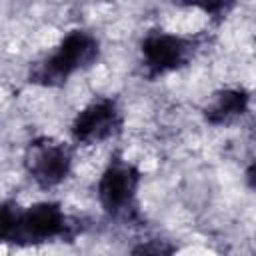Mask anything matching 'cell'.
<instances>
[{
  "label": "cell",
  "instance_id": "cell-1",
  "mask_svg": "<svg viewBox=\"0 0 256 256\" xmlns=\"http://www.w3.org/2000/svg\"><path fill=\"white\" fill-rule=\"evenodd\" d=\"M70 228L72 222L58 202H36L28 208H18L14 202H4L2 206L0 234L6 244H44L64 238Z\"/></svg>",
  "mask_w": 256,
  "mask_h": 256
},
{
  "label": "cell",
  "instance_id": "cell-2",
  "mask_svg": "<svg viewBox=\"0 0 256 256\" xmlns=\"http://www.w3.org/2000/svg\"><path fill=\"white\" fill-rule=\"evenodd\" d=\"M100 54L98 40L86 30H70L60 44L30 70V82L60 86L72 74L90 68Z\"/></svg>",
  "mask_w": 256,
  "mask_h": 256
},
{
  "label": "cell",
  "instance_id": "cell-3",
  "mask_svg": "<svg viewBox=\"0 0 256 256\" xmlns=\"http://www.w3.org/2000/svg\"><path fill=\"white\" fill-rule=\"evenodd\" d=\"M140 186V172L128 160L114 156L98 180V200L106 214L120 220L136 216V194Z\"/></svg>",
  "mask_w": 256,
  "mask_h": 256
},
{
  "label": "cell",
  "instance_id": "cell-4",
  "mask_svg": "<svg viewBox=\"0 0 256 256\" xmlns=\"http://www.w3.org/2000/svg\"><path fill=\"white\" fill-rule=\"evenodd\" d=\"M24 166L28 176L40 188H52L68 178L72 168V152L60 140L46 136L34 138L26 148Z\"/></svg>",
  "mask_w": 256,
  "mask_h": 256
},
{
  "label": "cell",
  "instance_id": "cell-5",
  "mask_svg": "<svg viewBox=\"0 0 256 256\" xmlns=\"http://www.w3.org/2000/svg\"><path fill=\"white\" fill-rule=\"evenodd\" d=\"M140 52L148 76H162L186 66L192 58L194 48L192 42L182 36L156 30L144 36Z\"/></svg>",
  "mask_w": 256,
  "mask_h": 256
},
{
  "label": "cell",
  "instance_id": "cell-6",
  "mask_svg": "<svg viewBox=\"0 0 256 256\" xmlns=\"http://www.w3.org/2000/svg\"><path fill=\"white\" fill-rule=\"evenodd\" d=\"M122 128V114L114 100L98 98L86 104L72 120L70 132L78 144H100L116 136Z\"/></svg>",
  "mask_w": 256,
  "mask_h": 256
},
{
  "label": "cell",
  "instance_id": "cell-7",
  "mask_svg": "<svg viewBox=\"0 0 256 256\" xmlns=\"http://www.w3.org/2000/svg\"><path fill=\"white\" fill-rule=\"evenodd\" d=\"M250 96L242 88H224L212 96L208 106L204 108V118L206 122L214 126H226L238 120L240 116L246 114L248 110Z\"/></svg>",
  "mask_w": 256,
  "mask_h": 256
},
{
  "label": "cell",
  "instance_id": "cell-8",
  "mask_svg": "<svg viewBox=\"0 0 256 256\" xmlns=\"http://www.w3.org/2000/svg\"><path fill=\"white\" fill-rule=\"evenodd\" d=\"M130 256H176V246L164 238H150L136 244Z\"/></svg>",
  "mask_w": 256,
  "mask_h": 256
},
{
  "label": "cell",
  "instance_id": "cell-9",
  "mask_svg": "<svg viewBox=\"0 0 256 256\" xmlns=\"http://www.w3.org/2000/svg\"><path fill=\"white\" fill-rule=\"evenodd\" d=\"M230 8H232V4H224V2H220V4H208V6H202V10H206L208 14H216V12H220V16H224ZM216 16H218V14H216Z\"/></svg>",
  "mask_w": 256,
  "mask_h": 256
},
{
  "label": "cell",
  "instance_id": "cell-10",
  "mask_svg": "<svg viewBox=\"0 0 256 256\" xmlns=\"http://www.w3.org/2000/svg\"><path fill=\"white\" fill-rule=\"evenodd\" d=\"M246 182H248V186L256 192V158L250 162V166L246 168Z\"/></svg>",
  "mask_w": 256,
  "mask_h": 256
}]
</instances>
